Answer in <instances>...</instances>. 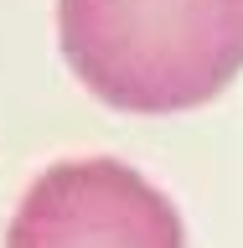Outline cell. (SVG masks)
I'll return each mask as SVG.
<instances>
[{
    "label": "cell",
    "mask_w": 243,
    "mask_h": 248,
    "mask_svg": "<svg viewBox=\"0 0 243 248\" xmlns=\"http://www.w3.org/2000/svg\"><path fill=\"white\" fill-rule=\"evenodd\" d=\"M5 248H186L181 217L124 160L42 170L11 217Z\"/></svg>",
    "instance_id": "cell-2"
},
{
    "label": "cell",
    "mask_w": 243,
    "mask_h": 248,
    "mask_svg": "<svg viewBox=\"0 0 243 248\" xmlns=\"http://www.w3.org/2000/svg\"><path fill=\"white\" fill-rule=\"evenodd\" d=\"M62 57L124 114H181L243 67V0H57Z\"/></svg>",
    "instance_id": "cell-1"
}]
</instances>
